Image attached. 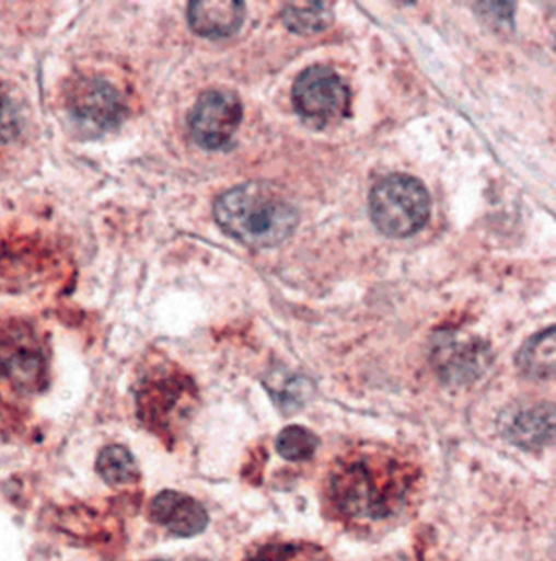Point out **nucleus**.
Masks as SVG:
<instances>
[{
    "label": "nucleus",
    "instance_id": "a211bd4d",
    "mask_svg": "<svg viewBox=\"0 0 556 561\" xmlns=\"http://www.w3.org/2000/svg\"><path fill=\"white\" fill-rule=\"evenodd\" d=\"M318 437L304 426H288L276 439V450L289 462L311 460L318 449Z\"/></svg>",
    "mask_w": 556,
    "mask_h": 561
},
{
    "label": "nucleus",
    "instance_id": "dca6fc26",
    "mask_svg": "<svg viewBox=\"0 0 556 561\" xmlns=\"http://www.w3.org/2000/svg\"><path fill=\"white\" fill-rule=\"evenodd\" d=\"M265 386L268 387L276 405L285 413L298 412L308 399V380L301 379L288 370L273 373Z\"/></svg>",
    "mask_w": 556,
    "mask_h": 561
},
{
    "label": "nucleus",
    "instance_id": "423d86ee",
    "mask_svg": "<svg viewBox=\"0 0 556 561\" xmlns=\"http://www.w3.org/2000/svg\"><path fill=\"white\" fill-rule=\"evenodd\" d=\"M66 112L78 131L96 138L121 125L126 105L121 93L109 80L80 76L66 93Z\"/></svg>",
    "mask_w": 556,
    "mask_h": 561
},
{
    "label": "nucleus",
    "instance_id": "1a4fd4ad",
    "mask_svg": "<svg viewBox=\"0 0 556 561\" xmlns=\"http://www.w3.org/2000/svg\"><path fill=\"white\" fill-rule=\"evenodd\" d=\"M431 359L442 380L464 386L486 373L491 364V350L477 336L441 332L432 342Z\"/></svg>",
    "mask_w": 556,
    "mask_h": 561
},
{
    "label": "nucleus",
    "instance_id": "9b49d317",
    "mask_svg": "<svg viewBox=\"0 0 556 561\" xmlns=\"http://www.w3.org/2000/svg\"><path fill=\"white\" fill-rule=\"evenodd\" d=\"M502 436L524 450L544 449L555 436V407L552 403L519 407L501 421Z\"/></svg>",
    "mask_w": 556,
    "mask_h": 561
},
{
    "label": "nucleus",
    "instance_id": "9d476101",
    "mask_svg": "<svg viewBox=\"0 0 556 561\" xmlns=\"http://www.w3.org/2000/svg\"><path fill=\"white\" fill-rule=\"evenodd\" d=\"M149 516L172 536L189 539L205 533L209 524L208 511L199 501L175 490L160 491L151 501Z\"/></svg>",
    "mask_w": 556,
    "mask_h": 561
},
{
    "label": "nucleus",
    "instance_id": "0eeeda50",
    "mask_svg": "<svg viewBox=\"0 0 556 561\" xmlns=\"http://www.w3.org/2000/svg\"><path fill=\"white\" fill-rule=\"evenodd\" d=\"M138 396V409L146 423L158 431L170 430L189 410L195 392L185 374L160 367L144 377Z\"/></svg>",
    "mask_w": 556,
    "mask_h": 561
},
{
    "label": "nucleus",
    "instance_id": "f257e3e1",
    "mask_svg": "<svg viewBox=\"0 0 556 561\" xmlns=\"http://www.w3.org/2000/svg\"><path fill=\"white\" fill-rule=\"evenodd\" d=\"M418 470L391 449L352 450L329 472L326 503L333 516L358 530H374L402 516L413 496Z\"/></svg>",
    "mask_w": 556,
    "mask_h": 561
},
{
    "label": "nucleus",
    "instance_id": "ddd939ff",
    "mask_svg": "<svg viewBox=\"0 0 556 561\" xmlns=\"http://www.w3.org/2000/svg\"><path fill=\"white\" fill-rule=\"evenodd\" d=\"M516 363L529 379L538 380V382L554 379L555 327H548L544 332L532 336L519 351Z\"/></svg>",
    "mask_w": 556,
    "mask_h": 561
},
{
    "label": "nucleus",
    "instance_id": "6e6552de",
    "mask_svg": "<svg viewBox=\"0 0 556 561\" xmlns=\"http://www.w3.org/2000/svg\"><path fill=\"white\" fill-rule=\"evenodd\" d=\"M243 118V105L231 90H208L196 100L189 113V131L206 150L224 149L231 144Z\"/></svg>",
    "mask_w": 556,
    "mask_h": 561
},
{
    "label": "nucleus",
    "instance_id": "aec40b11",
    "mask_svg": "<svg viewBox=\"0 0 556 561\" xmlns=\"http://www.w3.org/2000/svg\"><path fill=\"white\" fill-rule=\"evenodd\" d=\"M155 561H163V560H155Z\"/></svg>",
    "mask_w": 556,
    "mask_h": 561
},
{
    "label": "nucleus",
    "instance_id": "4468645a",
    "mask_svg": "<svg viewBox=\"0 0 556 561\" xmlns=\"http://www.w3.org/2000/svg\"><path fill=\"white\" fill-rule=\"evenodd\" d=\"M282 23L298 35H314L333 23V7L326 2L286 3L281 12Z\"/></svg>",
    "mask_w": 556,
    "mask_h": 561
},
{
    "label": "nucleus",
    "instance_id": "f03ea898",
    "mask_svg": "<svg viewBox=\"0 0 556 561\" xmlns=\"http://www.w3.org/2000/svg\"><path fill=\"white\" fill-rule=\"evenodd\" d=\"M222 232L250 249H273L298 229L299 213L279 186L248 182L222 193L215 203Z\"/></svg>",
    "mask_w": 556,
    "mask_h": 561
},
{
    "label": "nucleus",
    "instance_id": "f8f14e48",
    "mask_svg": "<svg viewBox=\"0 0 556 561\" xmlns=\"http://www.w3.org/2000/svg\"><path fill=\"white\" fill-rule=\"evenodd\" d=\"M188 22L199 36L228 38L245 22V3L193 2L188 7Z\"/></svg>",
    "mask_w": 556,
    "mask_h": 561
},
{
    "label": "nucleus",
    "instance_id": "7ed1b4c3",
    "mask_svg": "<svg viewBox=\"0 0 556 561\" xmlns=\"http://www.w3.org/2000/svg\"><path fill=\"white\" fill-rule=\"evenodd\" d=\"M49 382L48 345L35 327L0 317V397L38 396Z\"/></svg>",
    "mask_w": 556,
    "mask_h": 561
},
{
    "label": "nucleus",
    "instance_id": "f3484780",
    "mask_svg": "<svg viewBox=\"0 0 556 561\" xmlns=\"http://www.w3.org/2000/svg\"><path fill=\"white\" fill-rule=\"evenodd\" d=\"M245 561H332L329 557L308 542H269L256 547L255 552L250 553Z\"/></svg>",
    "mask_w": 556,
    "mask_h": 561
},
{
    "label": "nucleus",
    "instance_id": "20e7f679",
    "mask_svg": "<svg viewBox=\"0 0 556 561\" xmlns=\"http://www.w3.org/2000/svg\"><path fill=\"white\" fill-rule=\"evenodd\" d=\"M369 209L372 222L384 236L406 239L428 222L431 198L418 179L395 173L372 188Z\"/></svg>",
    "mask_w": 556,
    "mask_h": 561
},
{
    "label": "nucleus",
    "instance_id": "39448f33",
    "mask_svg": "<svg viewBox=\"0 0 556 561\" xmlns=\"http://www.w3.org/2000/svg\"><path fill=\"white\" fill-rule=\"evenodd\" d=\"M292 103L305 125L325 129L348 116L351 95L338 72L326 66H312L296 79Z\"/></svg>",
    "mask_w": 556,
    "mask_h": 561
},
{
    "label": "nucleus",
    "instance_id": "6ab92c4d",
    "mask_svg": "<svg viewBox=\"0 0 556 561\" xmlns=\"http://www.w3.org/2000/svg\"><path fill=\"white\" fill-rule=\"evenodd\" d=\"M16 131L15 108L12 100L0 90V142L13 138Z\"/></svg>",
    "mask_w": 556,
    "mask_h": 561
},
{
    "label": "nucleus",
    "instance_id": "2eb2a0df",
    "mask_svg": "<svg viewBox=\"0 0 556 561\" xmlns=\"http://www.w3.org/2000/svg\"><path fill=\"white\" fill-rule=\"evenodd\" d=\"M96 472L108 485L118 486L135 483L139 479L138 463L128 449L108 446L96 459Z\"/></svg>",
    "mask_w": 556,
    "mask_h": 561
}]
</instances>
